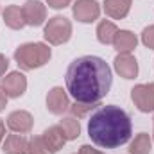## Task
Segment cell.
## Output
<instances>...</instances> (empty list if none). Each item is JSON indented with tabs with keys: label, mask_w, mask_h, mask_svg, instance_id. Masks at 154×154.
<instances>
[{
	"label": "cell",
	"mask_w": 154,
	"mask_h": 154,
	"mask_svg": "<svg viewBox=\"0 0 154 154\" xmlns=\"http://www.w3.org/2000/svg\"><path fill=\"white\" fill-rule=\"evenodd\" d=\"M59 127L63 129L66 142L77 140V138H79V134H81V124H79V118H75L74 115L63 116V118L59 120Z\"/></svg>",
	"instance_id": "ac0fdd59"
},
{
	"label": "cell",
	"mask_w": 154,
	"mask_h": 154,
	"mask_svg": "<svg viewBox=\"0 0 154 154\" xmlns=\"http://www.w3.org/2000/svg\"><path fill=\"white\" fill-rule=\"evenodd\" d=\"M22 11H23L25 25L29 27H39L47 20V7L39 0H25V4L22 5Z\"/></svg>",
	"instance_id": "ba28073f"
},
{
	"label": "cell",
	"mask_w": 154,
	"mask_h": 154,
	"mask_svg": "<svg viewBox=\"0 0 154 154\" xmlns=\"http://www.w3.org/2000/svg\"><path fill=\"white\" fill-rule=\"evenodd\" d=\"M66 91L75 102H100L111 90L113 74L99 56H81L66 68Z\"/></svg>",
	"instance_id": "6da1fadb"
},
{
	"label": "cell",
	"mask_w": 154,
	"mask_h": 154,
	"mask_svg": "<svg viewBox=\"0 0 154 154\" xmlns=\"http://www.w3.org/2000/svg\"><path fill=\"white\" fill-rule=\"evenodd\" d=\"M4 138H5V124L0 118V143H4Z\"/></svg>",
	"instance_id": "4316f807"
},
{
	"label": "cell",
	"mask_w": 154,
	"mask_h": 154,
	"mask_svg": "<svg viewBox=\"0 0 154 154\" xmlns=\"http://www.w3.org/2000/svg\"><path fill=\"white\" fill-rule=\"evenodd\" d=\"M152 149V136L147 133H140L129 143V154H149Z\"/></svg>",
	"instance_id": "d6986e66"
},
{
	"label": "cell",
	"mask_w": 154,
	"mask_h": 154,
	"mask_svg": "<svg viewBox=\"0 0 154 154\" xmlns=\"http://www.w3.org/2000/svg\"><path fill=\"white\" fill-rule=\"evenodd\" d=\"M2 18H4V23L13 29V31H20L25 27V18H23V11L20 5L13 4V5H7L4 11H2Z\"/></svg>",
	"instance_id": "5bb4252c"
},
{
	"label": "cell",
	"mask_w": 154,
	"mask_h": 154,
	"mask_svg": "<svg viewBox=\"0 0 154 154\" xmlns=\"http://www.w3.org/2000/svg\"><path fill=\"white\" fill-rule=\"evenodd\" d=\"M74 18L81 23H91L100 16V4L97 0H75L72 7Z\"/></svg>",
	"instance_id": "52a82bcc"
},
{
	"label": "cell",
	"mask_w": 154,
	"mask_h": 154,
	"mask_svg": "<svg viewBox=\"0 0 154 154\" xmlns=\"http://www.w3.org/2000/svg\"><path fill=\"white\" fill-rule=\"evenodd\" d=\"M7 68H9V59H7L4 54H0V79L5 75Z\"/></svg>",
	"instance_id": "cb8c5ba5"
},
{
	"label": "cell",
	"mask_w": 154,
	"mask_h": 154,
	"mask_svg": "<svg viewBox=\"0 0 154 154\" xmlns=\"http://www.w3.org/2000/svg\"><path fill=\"white\" fill-rule=\"evenodd\" d=\"M115 72L124 79H134L138 75V61L133 54H118L113 61Z\"/></svg>",
	"instance_id": "8fae6325"
},
{
	"label": "cell",
	"mask_w": 154,
	"mask_h": 154,
	"mask_svg": "<svg viewBox=\"0 0 154 154\" xmlns=\"http://www.w3.org/2000/svg\"><path fill=\"white\" fill-rule=\"evenodd\" d=\"M152 124H154V122H152ZM152 142H154V131H152Z\"/></svg>",
	"instance_id": "83f0119b"
},
{
	"label": "cell",
	"mask_w": 154,
	"mask_h": 154,
	"mask_svg": "<svg viewBox=\"0 0 154 154\" xmlns=\"http://www.w3.org/2000/svg\"><path fill=\"white\" fill-rule=\"evenodd\" d=\"M29 154H56V151L50 147V143L41 134V136L29 138Z\"/></svg>",
	"instance_id": "ffe728a7"
},
{
	"label": "cell",
	"mask_w": 154,
	"mask_h": 154,
	"mask_svg": "<svg viewBox=\"0 0 154 154\" xmlns=\"http://www.w3.org/2000/svg\"><path fill=\"white\" fill-rule=\"evenodd\" d=\"M97 106H100V104L99 102H74V104H70L68 111L75 118H82V116L88 115L90 111H93Z\"/></svg>",
	"instance_id": "44dd1931"
},
{
	"label": "cell",
	"mask_w": 154,
	"mask_h": 154,
	"mask_svg": "<svg viewBox=\"0 0 154 154\" xmlns=\"http://www.w3.org/2000/svg\"><path fill=\"white\" fill-rule=\"evenodd\" d=\"M5 124H7V127L13 133L27 134V133H31V129L34 125V118H32V115L29 111H25V109H16V111L9 113Z\"/></svg>",
	"instance_id": "30bf717a"
},
{
	"label": "cell",
	"mask_w": 154,
	"mask_h": 154,
	"mask_svg": "<svg viewBox=\"0 0 154 154\" xmlns=\"http://www.w3.org/2000/svg\"><path fill=\"white\" fill-rule=\"evenodd\" d=\"M79 154H106V152H100V151L93 149L91 145H81V149H79Z\"/></svg>",
	"instance_id": "d4e9b609"
},
{
	"label": "cell",
	"mask_w": 154,
	"mask_h": 154,
	"mask_svg": "<svg viewBox=\"0 0 154 154\" xmlns=\"http://www.w3.org/2000/svg\"><path fill=\"white\" fill-rule=\"evenodd\" d=\"M47 4L52 9H65L72 4V0H47Z\"/></svg>",
	"instance_id": "603a6c76"
},
{
	"label": "cell",
	"mask_w": 154,
	"mask_h": 154,
	"mask_svg": "<svg viewBox=\"0 0 154 154\" xmlns=\"http://www.w3.org/2000/svg\"><path fill=\"white\" fill-rule=\"evenodd\" d=\"M118 32L116 25L111 22V20H100L99 25H97V39L102 43V45H113V39H115V34Z\"/></svg>",
	"instance_id": "2e32d148"
},
{
	"label": "cell",
	"mask_w": 154,
	"mask_h": 154,
	"mask_svg": "<svg viewBox=\"0 0 154 154\" xmlns=\"http://www.w3.org/2000/svg\"><path fill=\"white\" fill-rule=\"evenodd\" d=\"M77 154H79V152H77Z\"/></svg>",
	"instance_id": "f1b7e54d"
},
{
	"label": "cell",
	"mask_w": 154,
	"mask_h": 154,
	"mask_svg": "<svg viewBox=\"0 0 154 154\" xmlns=\"http://www.w3.org/2000/svg\"><path fill=\"white\" fill-rule=\"evenodd\" d=\"M43 136H45V140L50 143V147H52L56 152L61 151V149L65 147V143H66L65 133H63V129L59 127V124H57V125H50V127H47V129L43 131Z\"/></svg>",
	"instance_id": "e0dca14e"
},
{
	"label": "cell",
	"mask_w": 154,
	"mask_h": 154,
	"mask_svg": "<svg viewBox=\"0 0 154 154\" xmlns=\"http://www.w3.org/2000/svg\"><path fill=\"white\" fill-rule=\"evenodd\" d=\"M142 43L147 48L154 50V25H149V27H145L142 31Z\"/></svg>",
	"instance_id": "7402d4cb"
},
{
	"label": "cell",
	"mask_w": 154,
	"mask_h": 154,
	"mask_svg": "<svg viewBox=\"0 0 154 154\" xmlns=\"http://www.w3.org/2000/svg\"><path fill=\"white\" fill-rule=\"evenodd\" d=\"M50 57H52L50 47L47 43H41V41L23 43L14 50V61L25 72L45 66L50 61Z\"/></svg>",
	"instance_id": "3957f363"
},
{
	"label": "cell",
	"mask_w": 154,
	"mask_h": 154,
	"mask_svg": "<svg viewBox=\"0 0 154 154\" xmlns=\"http://www.w3.org/2000/svg\"><path fill=\"white\" fill-rule=\"evenodd\" d=\"M2 151L4 154H29V140L18 133L7 134L2 143Z\"/></svg>",
	"instance_id": "7c38bea8"
},
{
	"label": "cell",
	"mask_w": 154,
	"mask_h": 154,
	"mask_svg": "<svg viewBox=\"0 0 154 154\" xmlns=\"http://www.w3.org/2000/svg\"><path fill=\"white\" fill-rule=\"evenodd\" d=\"M131 100L142 113H152L154 111V82L147 84H136L131 90Z\"/></svg>",
	"instance_id": "5b68a950"
},
{
	"label": "cell",
	"mask_w": 154,
	"mask_h": 154,
	"mask_svg": "<svg viewBox=\"0 0 154 154\" xmlns=\"http://www.w3.org/2000/svg\"><path fill=\"white\" fill-rule=\"evenodd\" d=\"M131 134V116L116 104L99 106L88 120V136L102 149H116L127 143Z\"/></svg>",
	"instance_id": "7a4b0ae2"
},
{
	"label": "cell",
	"mask_w": 154,
	"mask_h": 154,
	"mask_svg": "<svg viewBox=\"0 0 154 154\" xmlns=\"http://www.w3.org/2000/svg\"><path fill=\"white\" fill-rule=\"evenodd\" d=\"M7 95H5V91L2 90V86H0V111H4L5 109V106H7Z\"/></svg>",
	"instance_id": "484cf974"
},
{
	"label": "cell",
	"mask_w": 154,
	"mask_h": 154,
	"mask_svg": "<svg viewBox=\"0 0 154 154\" xmlns=\"http://www.w3.org/2000/svg\"><path fill=\"white\" fill-rule=\"evenodd\" d=\"M70 108V97L61 86H54L47 93V109L52 115H63Z\"/></svg>",
	"instance_id": "9c48e42d"
},
{
	"label": "cell",
	"mask_w": 154,
	"mask_h": 154,
	"mask_svg": "<svg viewBox=\"0 0 154 154\" xmlns=\"http://www.w3.org/2000/svg\"><path fill=\"white\" fill-rule=\"evenodd\" d=\"M131 5L133 0H104V13L113 20H122L129 14Z\"/></svg>",
	"instance_id": "9a60e30c"
},
{
	"label": "cell",
	"mask_w": 154,
	"mask_h": 154,
	"mask_svg": "<svg viewBox=\"0 0 154 154\" xmlns=\"http://www.w3.org/2000/svg\"><path fill=\"white\" fill-rule=\"evenodd\" d=\"M0 86L9 99H20L27 91V77L22 72H9L2 77Z\"/></svg>",
	"instance_id": "8992f818"
},
{
	"label": "cell",
	"mask_w": 154,
	"mask_h": 154,
	"mask_svg": "<svg viewBox=\"0 0 154 154\" xmlns=\"http://www.w3.org/2000/svg\"><path fill=\"white\" fill-rule=\"evenodd\" d=\"M43 38L50 45H63L72 38V22L65 16H52L45 23Z\"/></svg>",
	"instance_id": "277c9868"
},
{
	"label": "cell",
	"mask_w": 154,
	"mask_h": 154,
	"mask_svg": "<svg viewBox=\"0 0 154 154\" xmlns=\"http://www.w3.org/2000/svg\"><path fill=\"white\" fill-rule=\"evenodd\" d=\"M136 45H138V38H136V34L131 32V31L122 29V31H118L115 34L113 47H115V50L118 54H131V52L136 48Z\"/></svg>",
	"instance_id": "4fadbf2b"
}]
</instances>
